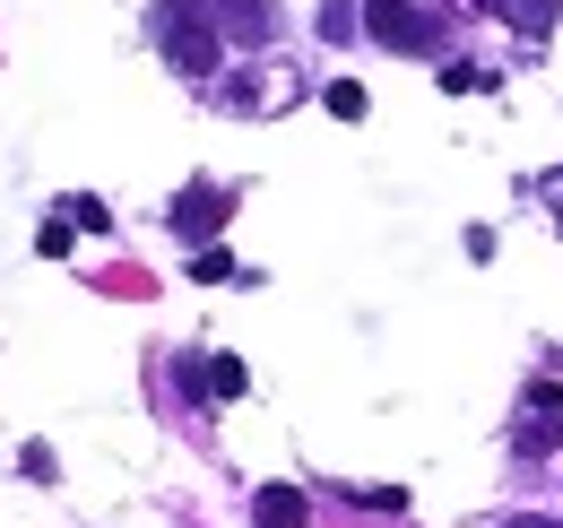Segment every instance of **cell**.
<instances>
[{"label": "cell", "mask_w": 563, "mask_h": 528, "mask_svg": "<svg viewBox=\"0 0 563 528\" xmlns=\"http://www.w3.org/2000/svg\"><path fill=\"white\" fill-rule=\"evenodd\" d=\"M70 217H44V226H35V252H44V261H62V252H70Z\"/></svg>", "instance_id": "cell-15"}, {"label": "cell", "mask_w": 563, "mask_h": 528, "mask_svg": "<svg viewBox=\"0 0 563 528\" xmlns=\"http://www.w3.org/2000/svg\"><path fill=\"white\" fill-rule=\"evenodd\" d=\"M225 217H234V199L217 191V183H191V191L165 208V226H174L183 243H217V226H225Z\"/></svg>", "instance_id": "cell-4"}, {"label": "cell", "mask_w": 563, "mask_h": 528, "mask_svg": "<svg viewBox=\"0 0 563 528\" xmlns=\"http://www.w3.org/2000/svg\"><path fill=\"white\" fill-rule=\"evenodd\" d=\"M191 277H200V286H252V268H234V252H217V243L191 252Z\"/></svg>", "instance_id": "cell-8"}, {"label": "cell", "mask_w": 563, "mask_h": 528, "mask_svg": "<svg viewBox=\"0 0 563 528\" xmlns=\"http://www.w3.org/2000/svg\"><path fill=\"white\" fill-rule=\"evenodd\" d=\"M364 35L390 53H442V18L417 0H364Z\"/></svg>", "instance_id": "cell-2"}, {"label": "cell", "mask_w": 563, "mask_h": 528, "mask_svg": "<svg viewBox=\"0 0 563 528\" xmlns=\"http://www.w3.org/2000/svg\"><path fill=\"white\" fill-rule=\"evenodd\" d=\"M18 468H26L35 485H53V476H62V468H53V451H44V442H26V451H18Z\"/></svg>", "instance_id": "cell-16"}, {"label": "cell", "mask_w": 563, "mask_h": 528, "mask_svg": "<svg viewBox=\"0 0 563 528\" xmlns=\"http://www.w3.org/2000/svg\"><path fill=\"white\" fill-rule=\"evenodd\" d=\"M486 9L511 26V35H529V44H538V35H555V18H563V0H486Z\"/></svg>", "instance_id": "cell-7"}, {"label": "cell", "mask_w": 563, "mask_h": 528, "mask_svg": "<svg viewBox=\"0 0 563 528\" xmlns=\"http://www.w3.org/2000/svg\"><path fill=\"white\" fill-rule=\"evenodd\" d=\"M156 44L183 78H217L225 62V26H217V0H156Z\"/></svg>", "instance_id": "cell-1"}, {"label": "cell", "mask_w": 563, "mask_h": 528, "mask_svg": "<svg viewBox=\"0 0 563 528\" xmlns=\"http://www.w3.org/2000/svg\"><path fill=\"white\" fill-rule=\"evenodd\" d=\"M347 503H364V512H408V485H347Z\"/></svg>", "instance_id": "cell-14"}, {"label": "cell", "mask_w": 563, "mask_h": 528, "mask_svg": "<svg viewBox=\"0 0 563 528\" xmlns=\"http://www.w3.org/2000/svg\"><path fill=\"white\" fill-rule=\"evenodd\" d=\"M321 105H330V122H364V105H373V96H364L355 78H330V87H321Z\"/></svg>", "instance_id": "cell-11"}, {"label": "cell", "mask_w": 563, "mask_h": 528, "mask_svg": "<svg viewBox=\"0 0 563 528\" xmlns=\"http://www.w3.org/2000/svg\"><path fill=\"white\" fill-rule=\"evenodd\" d=\"M433 78H442V96H486V87H494L486 62H451V69H433Z\"/></svg>", "instance_id": "cell-12"}, {"label": "cell", "mask_w": 563, "mask_h": 528, "mask_svg": "<svg viewBox=\"0 0 563 528\" xmlns=\"http://www.w3.org/2000/svg\"><path fill=\"white\" fill-rule=\"evenodd\" d=\"M217 26H225L234 44H269V35H278V9H269V0H217Z\"/></svg>", "instance_id": "cell-6"}, {"label": "cell", "mask_w": 563, "mask_h": 528, "mask_svg": "<svg viewBox=\"0 0 563 528\" xmlns=\"http://www.w3.org/2000/svg\"><path fill=\"white\" fill-rule=\"evenodd\" d=\"M252 528H312V494L303 485H261L252 494Z\"/></svg>", "instance_id": "cell-5"}, {"label": "cell", "mask_w": 563, "mask_h": 528, "mask_svg": "<svg viewBox=\"0 0 563 528\" xmlns=\"http://www.w3.org/2000/svg\"><path fill=\"white\" fill-rule=\"evenodd\" d=\"M503 528H563V520H538V512H520V520H503Z\"/></svg>", "instance_id": "cell-17"}, {"label": "cell", "mask_w": 563, "mask_h": 528, "mask_svg": "<svg viewBox=\"0 0 563 528\" xmlns=\"http://www.w3.org/2000/svg\"><path fill=\"white\" fill-rule=\"evenodd\" d=\"M511 451H520V460L563 451V391L555 382H529V425H511Z\"/></svg>", "instance_id": "cell-3"}, {"label": "cell", "mask_w": 563, "mask_h": 528, "mask_svg": "<svg viewBox=\"0 0 563 528\" xmlns=\"http://www.w3.org/2000/svg\"><path fill=\"white\" fill-rule=\"evenodd\" d=\"M200 382H209V398H243V391H252L243 355H209V364H200Z\"/></svg>", "instance_id": "cell-9"}, {"label": "cell", "mask_w": 563, "mask_h": 528, "mask_svg": "<svg viewBox=\"0 0 563 528\" xmlns=\"http://www.w3.org/2000/svg\"><path fill=\"white\" fill-rule=\"evenodd\" d=\"M62 217H70L78 234H113V208H104L96 191H70V199H62Z\"/></svg>", "instance_id": "cell-10"}, {"label": "cell", "mask_w": 563, "mask_h": 528, "mask_svg": "<svg viewBox=\"0 0 563 528\" xmlns=\"http://www.w3.org/2000/svg\"><path fill=\"white\" fill-rule=\"evenodd\" d=\"M321 35H330V44L364 35V9H355V0H321Z\"/></svg>", "instance_id": "cell-13"}]
</instances>
